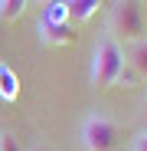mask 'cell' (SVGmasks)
I'll use <instances>...</instances> for the list:
<instances>
[{
    "instance_id": "8",
    "label": "cell",
    "mask_w": 147,
    "mask_h": 151,
    "mask_svg": "<svg viewBox=\"0 0 147 151\" xmlns=\"http://www.w3.org/2000/svg\"><path fill=\"white\" fill-rule=\"evenodd\" d=\"M30 0H0V20L4 23H13L23 17V10H26Z\"/></svg>"
},
{
    "instance_id": "13",
    "label": "cell",
    "mask_w": 147,
    "mask_h": 151,
    "mask_svg": "<svg viewBox=\"0 0 147 151\" xmlns=\"http://www.w3.org/2000/svg\"><path fill=\"white\" fill-rule=\"evenodd\" d=\"M30 151H43V148H39V145H33V148H30Z\"/></svg>"
},
{
    "instance_id": "2",
    "label": "cell",
    "mask_w": 147,
    "mask_h": 151,
    "mask_svg": "<svg viewBox=\"0 0 147 151\" xmlns=\"http://www.w3.org/2000/svg\"><path fill=\"white\" fill-rule=\"evenodd\" d=\"M121 66H124V49L105 33L92 49V86L95 89H111L118 82Z\"/></svg>"
},
{
    "instance_id": "4",
    "label": "cell",
    "mask_w": 147,
    "mask_h": 151,
    "mask_svg": "<svg viewBox=\"0 0 147 151\" xmlns=\"http://www.w3.org/2000/svg\"><path fill=\"white\" fill-rule=\"evenodd\" d=\"M79 138H82V148L85 151H118V125L114 118L102 115V112H92L82 118V128H79Z\"/></svg>"
},
{
    "instance_id": "1",
    "label": "cell",
    "mask_w": 147,
    "mask_h": 151,
    "mask_svg": "<svg viewBox=\"0 0 147 151\" xmlns=\"http://www.w3.org/2000/svg\"><path fill=\"white\" fill-rule=\"evenodd\" d=\"M36 33H39V43L43 46H69L72 40H75V30H72L65 0H53L49 7L39 10Z\"/></svg>"
},
{
    "instance_id": "6",
    "label": "cell",
    "mask_w": 147,
    "mask_h": 151,
    "mask_svg": "<svg viewBox=\"0 0 147 151\" xmlns=\"http://www.w3.org/2000/svg\"><path fill=\"white\" fill-rule=\"evenodd\" d=\"M0 99L4 102H16L20 99V76L10 66H0Z\"/></svg>"
},
{
    "instance_id": "12",
    "label": "cell",
    "mask_w": 147,
    "mask_h": 151,
    "mask_svg": "<svg viewBox=\"0 0 147 151\" xmlns=\"http://www.w3.org/2000/svg\"><path fill=\"white\" fill-rule=\"evenodd\" d=\"M30 4H36V7H49L53 0H30Z\"/></svg>"
},
{
    "instance_id": "14",
    "label": "cell",
    "mask_w": 147,
    "mask_h": 151,
    "mask_svg": "<svg viewBox=\"0 0 147 151\" xmlns=\"http://www.w3.org/2000/svg\"><path fill=\"white\" fill-rule=\"evenodd\" d=\"M0 66H4V63H0Z\"/></svg>"
},
{
    "instance_id": "11",
    "label": "cell",
    "mask_w": 147,
    "mask_h": 151,
    "mask_svg": "<svg viewBox=\"0 0 147 151\" xmlns=\"http://www.w3.org/2000/svg\"><path fill=\"white\" fill-rule=\"evenodd\" d=\"M131 151H147V132H141V135L131 141Z\"/></svg>"
},
{
    "instance_id": "9",
    "label": "cell",
    "mask_w": 147,
    "mask_h": 151,
    "mask_svg": "<svg viewBox=\"0 0 147 151\" xmlns=\"http://www.w3.org/2000/svg\"><path fill=\"white\" fill-rule=\"evenodd\" d=\"M137 82H141V76L124 63V66H121V72H118V82H114V86H121V89H134Z\"/></svg>"
},
{
    "instance_id": "3",
    "label": "cell",
    "mask_w": 147,
    "mask_h": 151,
    "mask_svg": "<svg viewBox=\"0 0 147 151\" xmlns=\"http://www.w3.org/2000/svg\"><path fill=\"white\" fill-rule=\"evenodd\" d=\"M108 36L121 46V43H137L144 40V17H141V7L137 0H118L111 7V17H108Z\"/></svg>"
},
{
    "instance_id": "10",
    "label": "cell",
    "mask_w": 147,
    "mask_h": 151,
    "mask_svg": "<svg viewBox=\"0 0 147 151\" xmlns=\"http://www.w3.org/2000/svg\"><path fill=\"white\" fill-rule=\"evenodd\" d=\"M0 151H20V141L13 132H0Z\"/></svg>"
},
{
    "instance_id": "7",
    "label": "cell",
    "mask_w": 147,
    "mask_h": 151,
    "mask_svg": "<svg viewBox=\"0 0 147 151\" xmlns=\"http://www.w3.org/2000/svg\"><path fill=\"white\" fill-rule=\"evenodd\" d=\"M98 4H102V0H65L69 20H72V23H85V20H92L95 10H98Z\"/></svg>"
},
{
    "instance_id": "5",
    "label": "cell",
    "mask_w": 147,
    "mask_h": 151,
    "mask_svg": "<svg viewBox=\"0 0 147 151\" xmlns=\"http://www.w3.org/2000/svg\"><path fill=\"white\" fill-rule=\"evenodd\" d=\"M124 49V63L141 76V82H147V36L137 40V43H128V46H121Z\"/></svg>"
}]
</instances>
